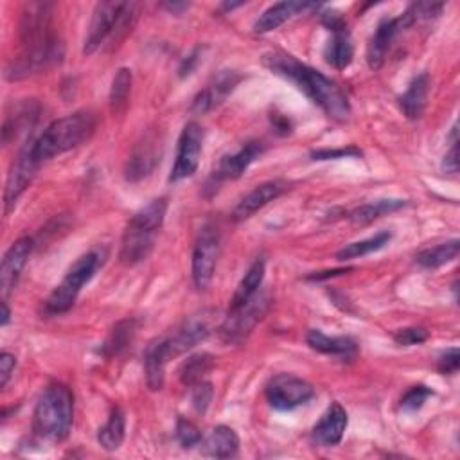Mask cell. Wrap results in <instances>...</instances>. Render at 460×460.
Returning <instances> with one entry per match:
<instances>
[{
  "instance_id": "obj_1",
  "label": "cell",
  "mask_w": 460,
  "mask_h": 460,
  "mask_svg": "<svg viewBox=\"0 0 460 460\" xmlns=\"http://www.w3.org/2000/svg\"><path fill=\"white\" fill-rule=\"evenodd\" d=\"M53 4L31 3L21 22V53L6 67V79L19 81L62 62L63 44L53 29Z\"/></svg>"
},
{
  "instance_id": "obj_2",
  "label": "cell",
  "mask_w": 460,
  "mask_h": 460,
  "mask_svg": "<svg viewBox=\"0 0 460 460\" xmlns=\"http://www.w3.org/2000/svg\"><path fill=\"white\" fill-rule=\"evenodd\" d=\"M263 65L275 76L293 83L305 97L314 101L330 119L347 122L351 117V103L337 81L321 71L298 62L295 56L272 51L261 58Z\"/></svg>"
},
{
  "instance_id": "obj_3",
  "label": "cell",
  "mask_w": 460,
  "mask_h": 460,
  "mask_svg": "<svg viewBox=\"0 0 460 460\" xmlns=\"http://www.w3.org/2000/svg\"><path fill=\"white\" fill-rule=\"evenodd\" d=\"M213 333V312H202L189 317L175 331L153 340L144 355L146 385L149 390L157 392L164 387L166 365L207 340Z\"/></svg>"
},
{
  "instance_id": "obj_4",
  "label": "cell",
  "mask_w": 460,
  "mask_h": 460,
  "mask_svg": "<svg viewBox=\"0 0 460 460\" xmlns=\"http://www.w3.org/2000/svg\"><path fill=\"white\" fill-rule=\"evenodd\" d=\"M96 128L97 117L92 112H74L51 122L44 133L31 142V146L28 144V147L33 159L42 166L44 163L88 142L96 133Z\"/></svg>"
},
{
  "instance_id": "obj_5",
  "label": "cell",
  "mask_w": 460,
  "mask_h": 460,
  "mask_svg": "<svg viewBox=\"0 0 460 460\" xmlns=\"http://www.w3.org/2000/svg\"><path fill=\"white\" fill-rule=\"evenodd\" d=\"M74 422V394L63 383H51L33 412V433L44 442H63Z\"/></svg>"
},
{
  "instance_id": "obj_6",
  "label": "cell",
  "mask_w": 460,
  "mask_h": 460,
  "mask_svg": "<svg viewBox=\"0 0 460 460\" xmlns=\"http://www.w3.org/2000/svg\"><path fill=\"white\" fill-rule=\"evenodd\" d=\"M166 213L168 200L157 198L131 216L121 241L119 259L122 264L135 266L149 257L153 247H155L157 236L164 225Z\"/></svg>"
},
{
  "instance_id": "obj_7",
  "label": "cell",
  "mask_w": 460,
  "mask_h": 460,
  "mask_svg": "<svg viewBox=\"0 0 460 460\" xmlns=\"http://www.w3.org/2000/svg\"><path fill=\"white\" fill-rule=\"evenodd\" d=\"M140 6L135 3H99L94 10L83 54L90 56L103 46L113 49L131 31Z\"/></svg>"
},
{
  "instance_id": "obj_8",
  "label": "cell",
  "mask_w": 460,
  "mask_h": 460,
  "mask_svg": "<svg viewBox=\"0 0 460 460\" xmlns=\"http://www.w3.org/2000/svg\"><path fill=\"white\" fill-rule=\"evenodd\" d=\"M105 261V254L101 250H92L85 255H81L65 273L63 280L53 289V293L47 297L44 310L47 315H63L67 314L72 305L76 304L81 289L85 284L92 280L96 272Z\"/></svg>"
},
{
  "instance_id": "obj_9",
  "label": "cell",
  "mask_w": 460,
  "mask_h": 460,
  "mask_svg": "<svg viewBox=\"0 0 460 460\" xmlns=\"http://www.w3.org/2000/svg\"><path fill=\"white\" fill-rule=\"evenodd\" d=\"M270 291H257L247 304L238 310H229L225 321L218 330V337L227 346H238L245 342L255 326L264 319L270 310Z\"/></svg>"
},
{
  "instance_id": "obj_10",
  "label": "cell",
  "mask_w": 460,
  "mask_h": 460,
  "mask_svg": "<svg viewBox=\"0 0 460 460\" xmlns=\"http://www.w3.org/2000/svg\"><path fill=\"white\" fill-rule=\"evenodd\" d=\"M264 396L272 408L286 412L314 399L315 389L312 383L293 374H277L266 385Z\"/></svg>"
},
{
  "instance_id": "obj_11",
  "label": "cell",
  "mask_w": 460,
  "mask_h": 460,
  "mask_svg": "<svg viewBox=\"0 0 460 460\" xmlns=\"http://www.w3.org/2000/svg\"><path fill=\"white\" fill-rule=\"evenodd\" d=\"M264 149H266V146L263 142L252 140V142H247L239 151L232 153V155L223 157L205 184V195L211 197V195L218 193V189L223 182L241 179L245 175V171L263 155Z\"/></svg>"
},
{
  "instance_id": "obj_12",
  "label": "cell",
  "mask_w": 460,
  "mask_h": 460,
  "mask_svg": "<svg viewBox=\"0 0 460 460\" xmlns=\"http://www.w3.org/2000/svg\"><path fill=\"white\" fill-rule=\"evenodd\" d=\"M218 255H220V232L216 227L205 225L200 230L193 250L191 273H193V282L197 289L205 291L211 286L214 279Z\"/></svg>"
},
{
  "instance_id": "obj_13",
  "label": "cell",
  "mask_w": 460,
  "mask_h": 460,
  "mask_svg": "<svg viewBox=\"0 0 460 460\" xmlns=\"http://www.w3.org/2000/svg\"><path fill=\"white\" fill-rule=\"evenodd\" d=\"M202 149H204V128L198 122L191 121L184 126L180 133L177 161L171 170L170 182L186 180L198 171Z\"/></svg>"
},
{
  "instance_id": "obj_14",
  "label": "cell",
  "mask_w": 460,
  "mask_h": 460,
  "mask_svg": "<svg viewBox=\"0 0 460 460\" xmlns=\"http://www.w3.org/2000/svg\"><path fill=\"white\" fill-rule=\"evenodd\" d=\"M243 76L238 71H220L211 78V81L205 85L204 90L197 94L191 105V113L195 115H205L218 108L232 92L234 88L241 83Z\"/></svg>"
},
{
  "instance_id": "obj_15",
  "label": "cell",
  "mask_w": 460,
  "mask_h": 460,
  "mask_svg": "<svg viewBox=\"0 0 460 460\" xmlns=\"http://www.w3.org/2000/svg\"><path fill=\"white\" fill-rule=\"evenodd\" d=\"M33 248H35L33 238L26 236L17 239L4 254L3 264H0V291H3L4 300H8V297L17 288L19 279L31 257Z\"/></svg>"
},
{
  "instance_id": "obj_16",
  "label": "cell",
  "mask_w": 460,
  "mask_h": 460,
  "mask_svg": "<svg viewBox=\"0 0 460 460\" xmlns=\"http://www.w3.org/2000/svg\"><path fill=\"white\" fill-rule=\"evenodd\" d=\"M40 164L33 159L29 147L26 146L22 149L21 155L17 157V161L13 163L8 180H6V189H4V211L6 214H10V211L17 205L19 198L26 193V189L29 188V184L33 182V179L37 177Z\"/></svg>"
},
{
  "instance_id": "obj_17",
  "label": "cell",
  "mask_w": 460,
  "mask_h": 460,
  "mask_svg": "<svg viewBox=\"0 0 460 460\" xmlns=\"http://www.w3.org/2000/svg\"><path fill=\"white\" fill-rule=\"evenodd\" d=\"M406 29H410V24L403 17V13L396 19H383L378 24L367 47V63L372 71H380L383 67L392 44Z\"/></svg>"
},
{
  "instance_id": "obj_18",
  "label": "cell",
  "mask_w": 460,
  "mask_h": 460,
  "mask_svg": "<svg viewBox=\"0 0 460 460\" xmlns=\"http://www.w3.org/2000/svg\"><path fill=\"white\" fill-rule=\"evenodd\" d=\"M161 142L155 133H147L142 142L137 144L131 157L126 166V180L128 182H140L142 179L149 177L153 170L161 163Z\"/></svg>"
},
{
  "instance_id": "obj_19",
  "label": "cell",
  "mask_w": 460,
  "mask_h": 460,
  "mask_svg": "<svg viewBox=\"0 0 460 460\" xmlns=\"http://www.w3.org/2000/svg\"><path fill=\"white\" fill-rule=\"evenodd\" d=\"M288 191V182L284 180H268L259 184L255 189H252L232 211L230 218L232 222L239 223L248 218H252L255 213H259L263 207H266L270 202L277 200Z\"/></svg>"
},
{
  "instance_id": "obj_20",
  "label": "cell",
  "mask_w": 460,
  "mask_h": 460,
  "mask_svg": "<svg viewBox=\"0 0 460 460\" xmlns=\"http://www.w3.org/2000/svg\"><path fill=\"white\" fill-rule=\"evenodd\" d=\"M319 10H321V4H315V3H297V0H289V3H277V4L270 6L255 21L254 33H257V35L272 33L297 15H305V13L319 12Z\"/></svg>"
},
{
  "instance_id": "obj_21",
  "label": "cell",
  "mask_w": 460,
  "mask_h": 460,
  "mask_svg": "<svg viewBox=\"0 0 460 460\" xmlns=\"http://www.w3.org/2000/svg\"><path fill=\"white\" fill-rule=\"evenodd\" d=\"M349 417L340 403H333L314 428V440L322 447L339 446L347 430Z\"/></svg>"
},
{
  "instance_id": "obj_22",
  "label": "cell",
  "mask_w": 460,
  "mask_h": 460,
  "mask_svg": "<svg viewBox=\"0 0 460 460\" xmlns=\"http://www.w3.org/2000/svg\"><path fill=\"white\" fill-rule=\"evenodd\" d=\"M305 342L314 351L328 356L353 360L358 353V344L351 337H328L321 330H310Z\"/></svg>"
},
{
  "instance_id": "obj_23",
  "label": "cell",
  "mask_w": 460,
  "mask_h": 460,
  "mask_svg": "<svg viewBox=\"0 0 460 460\" xmlns=\"http://www.w3.org/2000/svg\"><path fill=\"white\" fill-rule=\"evenodd\" d=\"M38 113H40V106L33 99L21 103L13 110V113H10L4 121V126H3L4 144H10L12 140H17L22 133L31 131V128L38 121Z\"/></svg>"
},
{
  "instance_id": "obj_24",
  "label": "cell",
  "mask_w": 460,
  "mask_h": 460,
  "mask_svg": "<svg viewBox=\"0 0 460 460\" xmlns=\"http://www.w3.org/2000/svg\"><path fill=\"white\" fill-rule=\"evenodd\" d=\"M428 94H430V74L422 72L412 79L406 92L399 97V106L403 113L412 121L421 119L428 105Z\"/></svg>"
},
{
  "instance_id": "obj_25",
  "label": "cell",
  "mask_w": 460,
  "mask_h": 460,
  "mask_svg": "<svg viewBox=\"0 0 460 460\" xmlns=\"http://www.w3.org/2000/svg\"><path fill=\"white\" fill-rule=\"evenodd\" d=\"M202 446L205 456L232 458L239 453V437L230 426L220 424L207 435L205 440H202Z\"/></svg>"
},
{
  "instance_id": "obj_26",
  "label": "cell",
  "mask_w": 460,
  "mask_h": 460,
  "mask_svg": "<svg viewBox=\"0 0 460 460\" xmlns=\"http://www.w3.org/2000/svg\"><path fill=\"white\" fill-rule=\"evenodd\" d=\"M331 40L326 47V62L337 71H344L353 63L355 58V44L351 31L347 26L331 31Z\"/></svg>"
},
{
  "instance_id": "obj_27",
  "label": "cell",
  "mask_w": 460,
  "mask_h": 460,
  "mask_svg": "<svg viewBox=\"0 0 460 460\" xmlns=\"http://www.w3.org/2000/svg\"><path fill=\"white\" fill-rule=\"evenodd\" d=\"M264 272H266V261H264V257H257L254 261V264L248 268V272L245 273V277L241 279L236 293L232 295L229 310L241 308L243 304H247L261 289L263 279H264Z\"/></svg>"
},
{
  "instance_id": "obj_28",
  "label": "cell",
  "mask_w": 460,
  "mask_h": 460,
  "mask_svg": "<svg viewBox=\"0 0 460 460\" xmlns=\"http://www.w3.org/2000/svg\"><path fill=\"white\" fill-rule=\"evenodd\" d=\"M408 202L406 200H376L371 204H364L360 207H356L355 211L349 213V222L355 227H367L372 222L380 220L381 216L392 214L403 207H406Z\"/></svg>"
},
{
  "instance_id": "obj_29",
  "label": "cell",
  "mask_w": 460,
  "mask_h": 460,
  "mask_svg": "<svg viewBox=\"0 0 460 460\" xmlns=\"http://www.w3.org/2000/svg\"><path fill=\"white\" fill-rule=\"evenodd\" d=\"M137 335V321L135 319H124L121 322H117L108 339L105 340L103 347H101V355L105 358H115L119 355H122L128 347H131L133 339Z\"/></svg>"
},
{
  "instance_id": "obj_30",
  "label": "cell",
  "mask_w": 460,
  "mask_h": 460,
  "mask_svg": "<svg viewBox=\"0 0 460 460\" xmlns=\"http://www.w3.org/2000/svg\"><path fill=\"white\" fill-rule=\"evenodd\" d=\"M124 435H126V417L122 410L115 406L108 421L105 422V426L99 428L97 442L106 451H117L124 442Z\"/></svg>"
},
{
  "instance_id": "obj_31",
  "label": "cell",
  "mask_w": 460,
  "mask_h": 460,
  "mask_svg": "<svg viewBox=\"0 0 460 460\" xmlns=\"http://www.w3.org/2000/svg\"><path fill=\"white\" fill-rule=\"evenodd\" d=\"M458 250H460V241L451 239L442 245H437V247L419 252L415 255V263L426 270H437V268L455 261L458 257Z\"/></svg>"
},
{
  "instance_id": "obj_32",
  "label": "cell",
  "mask_w": 460,
  "mask_h": 460,
  "mask_svg": "<svg viewBox=\"0 0 460 460\" xmlns=\"http://www.w3.org/2000/svg\"><path fill=\"white\" fill-rule=\"evenodd\" d=\"M213 369H214V358L211 355H207V353L193 355L182 364V367L179 371V378H180L182 385L193 387V385L204 381Z\"/></svg>"
},
{
  "instance_id": "obj_33",
  "label": "cell",
  "mask_w": 460,
  "mask_h": 460,
  "mask_svg": "<svg viewBox=\"0 0 460 460\" xmlns=\"http://www.w3.org/2000/svg\"><path fill=\"white\" fill-rule=\"evenodd\" d=\"M133 74L130 69H119L110 88V110L113 115H122L128 108L130 94H131Z\"/></svg>"
},
{
  "instance_id": "obj_34",
  "label": "cell",
  "mask_w": 460,
  "mask_h": 460,
  "mask_svg": "<svg viewBox=\"0 0 460 460\" xmlns=\"http://www.w3.org/2000/svg\"><path fill=\"white\" fill-rule=\"evenodd\" d=\"M392 239V234L383 230L369 239H364V241H356V243H351L347 247H344L339 254H337V259L339 261H351V259H358V257H364V255H369L372 252H378L381 248H385Z\"/></svg>"
},
{
  "instance_id": "obj_35",
  "label": "cell",
  "mask_w": 460,
  "mask_h": 460,
  "mask_svg": "<svg viewBox=\"0 0 460 460\" xmlns=\"http://www.w3.org/2000/svg\"><path fill=\"white\" fill-rule=\"evenodd\" d=\"M433 396H435V392H433L430 387H426V385L410 387V389L405 392V396L401 397L399 408H401L403 412H417V410H421V408L424 406V403H426L430 397H433Z\"/></svg>"
},
{
  "instance_id": "obj_36",
  "label": "cell",
  "mask_w": 460,
  "mask_h": 460,
  "mask_svg": "<svg viewBox=\"0 0 460 460\" xmlns=\"http://www.w3.org/2000/svg\"><path fill=\"white\" fill-rule=\"evenodd\" d=\"M175 435H177V440L180 442V446L184 449H191L195 446H200L202 440H204L198 426L193 421L186 419V417H179L177 428H175Z\"/></svg>"
},
{
  "instance_id": "obj_37",
  "label": "cell",
  "mask_w": 460,
  "mask_h": 460,
  "mask_svg": "<svg viewBox=\"0 0 460 460\" xmlns=\"http://www.w3.org/2000/svg\"><path fill=\"white\" fill-rule=\"evenodd\" d=\"M213 397H214V389H213V383H209L207 380L191 387V405L200 415H204L209 410Z\"/></svg>"
},
{
  "instance_id": "obj_38",
  "label": "cell",
  "mask_w": 460,
  "mask_h": 460,
  "mask_svg": "<svg viewBox=\"0 0 460 460\" xmlns=\"http://www.w3.org/2000/svg\"><path fill=\"white\" fill-rule=\"evenodd\" d=\"M364 153L356 146H347V147H339V149H315L312 151L314 161H339V159H356L362 157Z\"/></svg>"
},
{
  "instance_id": "obj_39",
  "label": "cell",
  "mask_w": 460,
  "mask_h": 460,
  "mask_svg": "<svg viewBox=\"0 0 460 460\" xmlns=\"http://www.w3.org/2000/svg\"><path fill=\"white\" fill-rule=\"evenodd\" d=\"M430 339V333L424 328H403L394 333V342L401 347L421 346Z\"/></svg>"
},
{
  "instance_id": "obj_40",
  "label": "cell",
  "mask_w": 460,
  "mask_h": 460,
  "mask_svg": "<svg viewBox=\"0 0 460 460\" xmlns=\"http://www.w3.org/2000/svg\"><path fill=\"white\" fill-rule=\"evenodd\" d=\"M458 365H460V353H458V347H451V349H446L439 360H437V369L440 374L444 376H453L458 372Z\"/></svg>"
},
{
  "instance_id": "obj_41",
  "label": "cell",
  "mask_w": 460,
  "mask_h": 460,
  "mask_svg": "<svg viewBox=\"0 0 460 460\" xmlns=\"http://www.w3.org/2000/svg\"><path fill=\"white\" fill-rule=\"evenodd\" d=\"M456 124L451 128V147L442 159V170L449 175H455L458 171V138H456Z\"/></svg>"
},
{
  "instance_id": "obj_42",
  "label": "cell",
  "mask_w": 460,
  "mask_h": 460,
  "mask_svg": "<svg viewBox=\"0 0 460 460\" xmlns=\"http://www.w3.org/2000/svg\"><path fill=\"white\" fill-rule=\"evenodd\" d=\"M17 367V358L10 353H3L0 355V389H6V385L10 383L13 372Z\"/></svg>"
},
{
  "instance_id": "obj_43",
  "label": "cell",
  "mask_w": 460,
  "mask_h": 460,
  "mask_svg": "<svg viewBox=\"0 0 460 460\" xmlns=\"http://www.w3.org/2000/svg\"><path fill=\"white\" fill-rule=\"evenodd\" d=\"M200 53H202V49L200 47H197L184 62H182V67H180V78H188V76H191L193 74V71L197 69V65H198V62H200Z\"/></svg>"
},
{
  "instance_id": "obj_44",
  "label": "cell",
  "mask_w": 460,
  "mask_h": 460,
  "mask_svg": "<svg viewBox=\"0 0 460 460\" xmlns=\"http://www.w3.org/2000/svg\"><path fill=\"white\" fill-rule=\"evenodd\" d=\"M164 10H168L171 15H182L184 12H188L191 8L189 3H166L163 4Z\"/></svg>"
},
{
  "instance_id": "obj_45",
  "label": "cell",
  "mask_w": 460,
  "mask_h": 460,
  "mask_svg": "<svg viewBox=\"0 0 460 460\" xmlns=\"http://www.w3.org/2000/svg\"><path fill=\"white\" fill-rule=\"evenodd\" d=\"M10 322H12V310L8 305V300L3 298V319H0V326L6 328Z\"/></svg>"
},
{
  "instance_id": "obj_46",
  "label": "cell",
  "mask_w": 460,
  "mask_h": 460,
  "mask_svg": "<svg viewBox=\"0 0 460 460\" xmlns=\"http://www.w3.org/2000/svg\"><path fill=\"white\" fill-rule=\"evenodd\" d=\"M353 268H342V270H333V272H324V273H317V275H312L310 279H315V280H321V279H330V277H335V275H342V273H347L351 272Z\"/></svg>"
},
{
  "instance_id": "obj_47",
  "label": "cell",
  "mask_w": 460,
  "mask_h": 460,
  "mask_svg": "<svg viewBox=\"0 0 460 460\" xmlns=\"http://www.w3.org/2000/svg\"><path fill=\"white\" fill-rule=\"evenodd\" d=\"M245 3H236V4H229V3H225V4H222V10H225V12H232V10H236V8H239V6H243Z\"/></svg>"
}]
</instances>
